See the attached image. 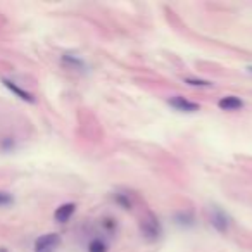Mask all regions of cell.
Returning <instances> with one entry per match:
<instances>
[{"mask_svg": "<svg viewBox=\"0 0 252 252\" xmlns=\"http://www.w3.org/2000/svg\"><path fill=\"white\" fill-rule=\"evenodd\" d=\"M63 64L73 71H87V64L85 61L79 59L78 55H73V54H64L63 55Z\"/></svg>", "mask_w": 252, "mask_h": 252, "instance_id": "cell-8", "label": "cell"}, {"mask_svg": "<svg viewBox=\"0 0 252 252\" xmlns=\"http://www.w3.org/2000/svg\"><path fill=\"white\" fill-rule=\"evenodd\" d=\"M76 211V204L73 202H66V204H61L59 207L54 211V220L57 223H67V221L71 220V216L75 214Z\"/></svg>", "mask_w": 252, "mask_h": 252, "instance_id": "cell-6", "label": "cell"}, {"mask_svg": "<svg viewBox=\"0 0 252 252\" xmlns=\"http://www.w3.org/2000/svg\"><path fill=\"white\" fill-rule=\"evenodd\" d=\"M168 104H170L171 107H173L174 110H178V112H197L199 109H201V106L195 102H192V100L185 99V97H181V95H174V97H171L170 100H168Z\"/></svg>", "mask_w": 252, "mask_h": 252, "instance_id": "cell-4", "label": "cell"}, {"mask_svg": "<svg viewBox=\"0 0 252 252\" xmlns=\"http://www.w3.org/2000/svg\"><path fill=\"white\" fill-rule=\"evenodd\" d=\"M173 220L181 228H192V226L195 225V216H193V213H190V211H180V213L174 214Z\"/></svg>", "mask_w": 252, "mask_h": 252, "instance_id": "cell-9", "label": "cell"}, {"mask_svg": "<svg viewBox=\"0 0 252 252\" xmlns=\"http://www.w3.org/2000/svg\"><path fill=\"white\" fill-rule=\"evenodd\" d=\"M218 107L221 110H240L244 107V100L235 97V95H226V97H221Z\"/></svg>", "mask_w": 252, "mask_h": 252, "instance_id": "cell-7", "label": "cell"}, {"mask_svg": "<svg viewBox=\"0 0 252 252\" xmlns=\"http://www.w3.org/2000/svg\"><path fill=\"white\" fill-rule=\"evenodd\" d=\"M0 252H9L7 247H0Z\"/></svg>", "mask_w": 252, "mask_h": 252, "instance_id": "cell-14", "label": "cell"}, {"mask_svg": "<svg viewBox=\"0 0 252 252\" xmlns=\"http://www.w3.org/2000/svg\"><path fill=\"white\" fill-rule=\"evenodd\" d=\"M88 252H107V244L102 238H94L88 244Z\"/></svg>", "mask_w": 252, "mask_h": 252, "instance_id": "cell-10", "label": "cell"}, {"mask_svg": "<svg viewBox=\"0 0 252 252\" xmlns=\"http://www.w3.org/2000/svg\"><path fill=\"white\" fill-rule=\"evenodd\" d=\"M116 201H118V204H121L125 209H130L131 207V202L128 197H123L121 193H116Z\"/></svg>", "mask_w": 252, "mask_h": 252, "instance_id": "cell-13", "label": "cell"}, {"mask_svg": "<svg viewBox=\"0 0 252 252\" xmlns=\"http://www.w3.org/2000/svg\"><path fill=\"white\" fill-rule=\"evenodd\" d=\"M140 230H142V235L145 236L147 240H158L162 233L159 220L154 216V214H147V216L140 221Z\"/></svg>", "mask_w": 252, "mask_h": 252, "instance_id": "cell-2", "label": "cell"}, {"mask_svg": "<svg viewBox=\"0 0 252 252\" xmlns=\"http://www.w3.org/2000/svg\"><path fill=\"white\" fill-rule=\"evenodd\" d=\"M209 223L220 233H226L230 230V225H232V218L220 205H211L209 207Z\"/></svg>", "mask_w": 252, "mask_h": 252, "instance_id": "cell-1", "label": "cell"}, {"mask_svg": "<svg viewBox=\"0 0 252 252\" xmlns=\"http://www.w3.org/2000/svg\"><path fill=\"white\" fill-rule=\"evenodd\" d=\"M14 204V195L7 190H0V207H11Z\"/></svg>", "mask_w": 252, "mask_h": 252, "instance_id": "cell-11", "label": "cell"}, {"mask_svg": "<svg viewBox=\"0 0 252 252\" xmlns=\"http://www.w3.org/2000/svg\"><path fill=\"white\" fill-rule=\"evenodd\" d=\"M61 245V236L57 233H45L35 240V252H55Z\"/></svg>", "mask_w": 252, "mask_h": 252, "instance_id": "cell-3", "label": "cell"}, {"mask_svg": "<svg viewBox=\"0 0 252 252\" xmlns=\"http://www.w3.org/2000/svg\"><path fill=\"white\" fill-rule=\"evenodd\" d=\"M189 85L192 87H213V83L211 81H204V79H193V78H187L185 79Z\"/></svg>", "mask_w": 252, "mask_h": 252, "instance_id": "cell-12", "label": "cell"}, {"mask_svg": "<svg viewBox=\"0 0 252 252\" xmlns=\"http://www.w3.org/2000/svg\"><path fill=\"white\" fill-rule=\"evenodd\" d=\"M2 83H4V87L7 88L9 92H12V94L16 95L17 99L24 100V102H28V104L35 102V95H33L32 92H28V90H24V88H21L16 81H12V79H9V78H2Z\"/></svg>", "mask_w": 252, "mask_h": 252, "instance_id": "cell-5", "label": "cell"}]
</instances>
